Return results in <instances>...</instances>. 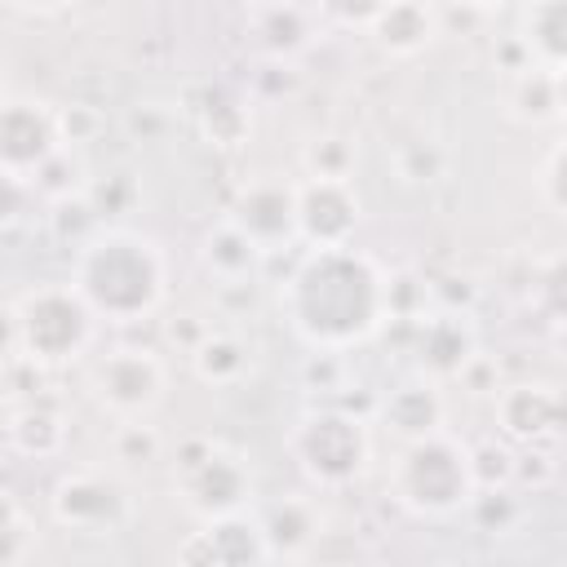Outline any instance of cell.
Masks as SVG:
<instances>
[{
	"mask_svg": "<svg viewBox=\"0 0 567 567\" xmlns=\"http://www.w3.org/2000/svg\"><path fill=\"white\" fill-rule=\"evenodd\" d=\"M385 284H390L385 270L350 244L310 248L284 279L279 306L292 332L310 350L332 354L368 341L385 323L390 315Z\"/></svg>",
	"mask_w": 567,
	"mask_h": 567,
	"instance_id": "1",
	"label": "cell"
},
{
	"mask_svg": "<svg viewBox=\"0 0 567 567\" xmlns=\"http://www.w3.org/2000/svg\"><path fill=\"white\" fill-rule=\"evenodd\" d=\"M71 284L97 319L133 323L155 315L159 301L168 297V257L151 235L111 226L84 239Z\"/></svg>",
	"mask_w": 567,
	"mask_h": 567,
	"instance_id": "2",
	"label": "cell"
},
{
	"mask_svg": "<svg viewBox=\"0 0 567 567\" xmlns=\"http://www.w3.org/2000/svg\"><path fill=\"white\" fill-rule=\"evenodd\" d=\"M390 492L403 509L425 514V518H447L474 505L478 483L470 465V443H461L447 430L408 439L390 465Z\"/></svg>",
	"mask_w": 567,
	"mask_h": 567,
	"instance_id": "3",
	"label": "cell"
},
{
	"mask_svg": "<svg viewBox=\"0 0 567 567\" xmlns=\"http://www.w3.org/2000/svg\"><path fill=\"white\" fill-rule=\"evenodd\" d=\"M97 315L75 292V284H40L13 306V346L18 359L35 368H62L89 350Z\"/></svg>",
	"mask_w": 567,
	"mask_h": 567,
	"instance_id": "4",
	"label": "cell"
},
{
	"mask_svg": "<svg viewBox=\"0 0 567 567\" xmlns=\"http://www.w3.org/2000/svg\"><path fill=\"white\" fill-rule=\"evenodd\" d=\"M288 452L297 470L319 487L354 483L372 461V434L354 412L315 408L288 430Z\"/></svg>",
	"mask_w": 567,
	"mask_h": 567,
	"instance_id": "5",
	"label": "cell"
},
{
	"mask_svg": "<svg viewBox=\"0 0 567 567\" xmlns=\"http://www.w3.org/2000/svg\"><path fill=\"white\" fill-rule=\"evenodd\" d=\"M173 492L199 518H217L230 509H248L252 470L248 461L217 439H186L173 456Z\"/></svg>",
	"mask_w": 567,
	"mask_h": 567,
	"instance_id": "6",
	"label": "cell"
},
{
	"mask_svg": "<svg viewBox=\"0 0 567 567\" xmlns=\"http://www.w3.org/2000/svg\"><path fill=\"white\" fill-rule=\"evenodd\" d=\"M84 385L102 412H111L115 421H137L164 403L168 368L146 346H115L89 363Z\"/></svg>",
	"mask_w": 567,
	"mask_h": 567,
	"instance_id": "7",
	"label": "cell"
},
{
	"mask_svg": "<svg viewBox=\"0 0 567 567\" xmlns=\"http://www.w3.org/2000/svg\"><path fill=\"white\" fill-rule=\"evenodd\" d=\"M49 509L66 532L111 536V532H120L128 523L133 501H128V487L115 474H106V470H71V474H62L53 483Z\"/></svg>",
	"mask_w": 567,
	"mask_h": 567,
	"instance_id": "8",
	"label": "cell"
},
{
	"mask_svg": "<svg viewBox=\"0 0 567 567\" xmlns=\"http://www.w3.org/2000/svg\"><path fill=\"white\" fill-rule=\"evenodd\" d=\"M363 221V199L350 177H306L297 182V239L310 248L350 244Z\"/></svg>",
	"mask_w": 567,
	"mask_h": 567,
	"instance_id": "9",
	"label": "cell"
},
{
	"mask_svg": "<svg viewBox=\"0 0 567 567\" xmlns=\"http://www.w3.org/2000/svg\"><path fill=\"white\" fill-rule=\"evenodd\" d=\"M62 146L58 111L40 97H0V173L31 177Z\"/></svg>",
	"mask_w": 567,
	"mask_h": 567,
	"instance_id": "10",
	"label": "cell"
},
{
	"mask_svg": "<svg viewBox=\"0 0 567 567\" xmlns=\"http://www.w3.org/2000/svg\"><path fill=\"white\" fill-rule=\"evenodd\" d=\"M261 252H275L297 239V182L284 177H252L239 186L226 213Z\"/></svg>",
	"mask_w": 567,
	"mask_h": 567,
	"instance_id": "11",
	"label": "cell"
},
{
	"mask_svg": "<svg viewBox=\"0 0 567 567\" xmlns=\"http://www.w3.org/2000/svg\"><path fill=\"white\" fill-rule=\"evenodd\" d=\"M182 558L213 563V567H248V563H270V545L252 509H230V514L204 518V527L182 545Z\"/></svg>",
	"mask_w": 567,
	"mask_h": 567,
	"instance_id": "12",
	"label": "cell"
},
{
	"mask_svg": "<svg viewBox=\"0 0 567 567\" xmlns=\"http://www.w3.org/2000/svg\"><path fill=\"white\" fill-rule=\"evenodd\" d=\"M496 430L501 439L518 443V447H536L558 439L563 430V394L545 381H523V385H505L496 394Z\"/></svg>",
	"mask_w": 567,
	"mask_h": 567,
	"instance_id": "13",
	"label": "cell"
},
{
	"mask_svg": "<svg viewBox=\"0 0 567 567\" xmlns=\"http://www.w3.org/2000/svg\"><path fill=\"white\" fill-rule=\"evenodd\" d=\"M368 31H372V40H377L381 53H390V58H416V53H425L439 40L443 22H439L434 0H390Z\"/></svg>",
	"mask_w": 567,
	"mask_h": 567,
	"instance_id": "14",
	"label": "cell"
},
{
	"mask_svg": "<svg viewBox=\"0 0 567 567\" xmlns=\"http://www.w3.org/2000/svg\"><path fill=\"white\" fill-rule=\"evenodd\" d=\"M381 425L408 443V439H421L430 430H443V394L434 381H403L385 394L381 403Z\"/></svg>",
	"mask_w": 567,
	"mask_h": 567,
	"instance_id": "15",
	"label": "cell"
},
{
	"mask_svg": "<svg viewBox=\"0 0 567 567\" xmlns=\"http://www.w3.org/2000/svg\"><path fill=\"white\" fill-rule=\"evenodd\" d=\"M505 106H509V120H518V124H527V128H549V124H558V120H563V71L527 62V66L514 75Z\"/></svg>",
	"mask_w": 567,
	"mask_h": 567,
	"instance_id": "16",
	"label": "cell"
},
{
	"mask_svg": "<svg viewBox=\"0 0 567 567\" xmlns=\"http://www.w3.org/2000/svg\"><path fill=\"white\" fill-rule=\"evenodd\" d=\"M518 44L527 62L563 71L567 62V0H527L518 13Z\"/></svg>",
	"mask_w": 567,
	"mask_h": 567,
	"instance_id": "17",
	"label": "cell"
},
{
	"mask_svg": "<svg viewBox=\"0 0 567 567\" xmlns=\"http://www.w3.org/2000/svg\"><path fill=\"white\" fill-rule=\"evenodd\" d=\"M416 354L430 377H461L474 359V328L461 315H434L421 323Z\"/></svg>",
	"mask_w": 567,
	"mask_h": 567,
	"instance_id": "18",
	"label": "cell"
},
{
	"mask_svg": "<svg viewBox=\"0 0 567 567\" xmlns=\"http://www.w3.org/2000/svg\"><path fill=\"white\" fill-rule=\"evenodd\" d=\"M199 257H204V266L213 270V279H221V284H244V279L257 275V266H261L266 252H261L230 217H221V221L204 235Z\"/></svg>",
	"mask_w": 567,
	"mask_h": 567,
	"instance_id": "19",
	"label": "cell"
},
{
	"mask_svg": "<svg viewBox=\"0 0 567 567\" xmlns=\"http://www.w3.org/2000/svg\"><path fill=\"white\" fill-rule=\"evenodd\" d=\"M261 532L270 545V558H297L319 536V509L306 496H284L279 505L261 509Z\"/></svg>",
	"mask_w": 567,
	"mask_h": 567,
	"instance_id": "20",
	"label": "cell"
},
{
	"mask_svg": "<svg viewBox=\"0 0 567 567\" xmlns=\"http://www.w3.org/2000/svg\"><path fill=\"white\" fill-rule=\"evenodd\" d=\"M4 439L18 456H31V461H44V456H58L62 443H66V421L53 412V408H18L4 425Z\"/></svg>",
	"mask_w": 567,
	"mask_h": 567,
	"instance_id": "21",
	"label": "cell"
},
{
	"mask_svg": "<svg viewBox=\"0 0 567 567\" xmlns=\"http://www.w3.org/2000/svg\"><path fill=\"white\" fill-rule=\"evenodd\" d=\"M252 363V350L235 337V332H204L190 350V368L204 385H235Z\"/></svg>",
	"mask_w": 567,
	"mask_h": 567,
	"instance_id": "22",
	"label": "cell"
},
{
	"mask_svg": "<svg viewBox=\"0 0 567 567\" xmlns=\"http://www.w3.org/2000/svg\"><path fill=\"white\" fill-rule=\"evenodd\" d=\"M257 40L270 53H292L310 40V18L297 4H266L257 18Z\"/></svg>",
	"mask_w": 567,
	"mask_h": 567,
	"instance_id": "23",
	"label": "cell"
},
{
	"mask_svg": "<svg viewBox=\"0 0 567 567\" xmlns=\"http://www.w3.org/2000/svg\"><path fill=\"white\" fill-rule=\"evenodd\" d=\"M111 452H115V461H124V465H151V461H159L164 439L155 434V425H146V416H137V421H120V425H115Z\"/></svg>",
	"mask_w": 567,
	"mask_h": 567,
	"instance_id": "24",
	"label": "cell"
},
{
	"mask_svg": "<svg viewBox=\"0 0 567 567\" xmlns=\"http://www.w3.org/2000/svg\"><path fill=\"white\" fill-rule=\"evenodd\" d=\"M306 164V177H350V164H354V151L341 142V137H315L301 155Z\"/></svg>",
	"mask_w": 567,
	"mask_h": 567,
	"instance_id": "25",
	"label": "cell"
},
{
	"mask_svg": "<svg viewBox=\"0 0 567 567\" xmlns=\"http://www.w3.org/2000/svg\"><path fill=\"white\" fill-rule=\"evenodd\" d=\"M27 549H31V523L22 505L9 492H0V563H18L27 558Z\"/></svg>",
	"mask_w": 567,
	"mask_h": 567,
	"instance_id": "26",
	"label": "cell"
},
{
	"mask_svg": "<svg viewBox=\"0 0 567 567\" xmlns=\"http://www.w3.org/2000/svg\"><path fill=\"white\" fill-rule=\"evenodd\" d=\"M244 128H248V111H244V106H235V102H226V97H217V102L204 106V133H208L217 146H235V142L244 137Z\"/></svg>",
	"mask_w": 567,
	"mask_h": 567,
	"instance_id": "27",
	"label": "cell"
},
{
	"mask_svg": "<svg viewBox=\"0 0 567 567\" xmlns=\"http://www.w3.org/2000/svg\"><path fill=\"white\" fill-rule=\"evenodd\" d=\"M319 13L332 22V27H346V31H368L377 22V13L390 4V0H315Z\"/></svg>",
	"mask_w": 567,
	"mask_h": 567,
	"instance_id": "28",
	"label": "cell"
},
{
	"mask_svg": "<svg viewBox=\"0 0 567 567\" xmlns=\"http://www.w3.org/2000/svg\"><path fill=\"white\" fill-rule=\"evenodd\" d=\"M31 182L27 177H13V173H0V226H13L31 199Z\"/></svg>",
	"mask_w": 567,
	"mask_h": 567,
	"instance_id": "29",
	"label": "cell"
},
{
	"mask_svg": "<svg viewBox=\"0 0 567 567\" xmlns=\"http://www.w3.org/2000/svg\"><path fill=\"white\" fill-rule=\"evenodd\" d=\"M540 195H545V204H549V213H563V142H554L549 146V155H545V168H540Z\"/></svg>",
	"mask_w": 567,
	"mask_h": 567,
	"instance_id": "30",
	"label": "cell"
},
{
	"mask_svg": "<svg viewBox=\"0 0 567 567\" xmlns=\"http://www.w3.org/2000/svg\"><path fill=\"white\" fill-rule=\"evenodd\" d=\"M71 4H80V0H9V9L27 13V18H58V13H66Z\"/></svg>",
	"mask_w": 567,
	"mask_h": 567,
	"instance_id": "31",
	"label": "cell"
},
{
	"mask_svg": "<svg viewBox=\"0 0 567 567\" xmlns=\"http://www.w3.org/2000/svg\"><path fill=\"white\" fill-rule=\"evenodd\" d=\"M456 4H465V9H501L509 0H456Z\"/></svg>",
	"mask_w": 567,
	"mask_h": 567,
	"instance_id": "32",
	"label": "cell"
},
{
	"mask_svg": "<svg viewBox=\"0 0 567 567\" xmlns=\"http://www.w3.org/2000/svg\"><path fill=\"white\" fill-rule=\"evenodd\" d=\"M0 97H4V71H0Z\"/></svg>",
	"mask_w": 567,
	"mask_h": 567,
	"instance_id": "33",
	"label": "cell"
}]
</instances>
